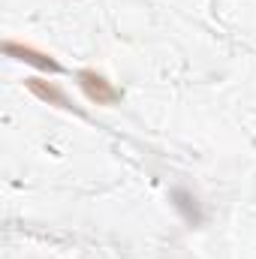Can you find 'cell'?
<instances>
[{
	"label": "cell",
	"instance_id": "cell-1",
	"mask_svg": "<svg viewBox=\"0 0 256 259\" xmlns=\"http://www.w3.org/2000/svg\"><path fill=\"white\" fill-rule=\"evenodd\" d=\"M75 84L84 94V100L94 103V106H118L124 100V91L115 88V81H109L97 69H78L75 72Z\"/></svg>",
	"mask_w": 256,
	"mask_h": 259
},
{
	"label": "cell",
	"instance_id": "cell-2",
	"mask_svg": "<svg viewBox=\"0 0 256 259\" xmlns=\"http://www.w3.org/2000/svg\"><path fill=\"white\" fill-rule=\"evenodd\" d=\"M3 55L12 58V61H21V64L33 66V69H39V72H49V75H61V72H64V64H61L55 55H49V52H42V49H36V46H30V42L6 39V42H3Z\"/></svg>",
	"mask_w": 256,
	"mask_h": 259
},
{
	"label": "cell",
	"instance_id": "cell-3",
	"mask_svg": "<svg viewBox=\"0 0 256 259\" xmlns=\"http://www.w3.org/2000/svg\"><path fill=\"white\" fill-rule=\"evenodd\" d=\"M24 88H27L39 103L55 106V109H64V112H72V115H81V118H84V112L66 97V91L61 88V84H55V81H49V78H39V75H30V78H24Z\"/></svg>",
	"mask_w": 256,
	"mask_h": 259
},
{
	"label": "cell",
	"instance_id": "cell-4",
	"mask_svg": "<svg viewBox=\"0 0 256 259\" xmlns=\"http://www.w3.org/2000/svg\"><path fill=\"white\" fill-rule=\"evenodd\" d=\"M172 205H175V211L184 217L187 226H199V223H202V205H199L196 193H190L187 187H175V190H172Z\"/></svg>",
	"mask_w": 256,
	"mask_h": 259
}]
</instances>
